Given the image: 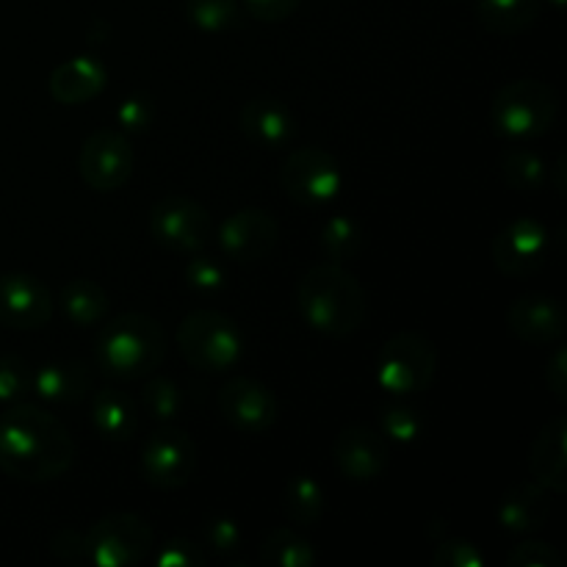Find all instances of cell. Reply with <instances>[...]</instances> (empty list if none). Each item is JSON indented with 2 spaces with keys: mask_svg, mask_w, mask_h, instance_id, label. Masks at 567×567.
I'll list each match as a JSON object with an SVG mask.
<instances>
[{
  "mask_svg": "<svg viewBox=\"0 0 567 567\" xmlns=\"http://www.w3.org/2000/svg\"><path fill=\"white\" fill-rule=\"evenodd\" d=\"M153 529L136 513H111L86 532L89 563L97 567H136L153 554Z\"/></svg>",
  "mask_w": 567,
  "mask_h": 567,
  "instance_id": "7",
  "label": "cell"
},
{
  "mask_svg": "<svg viewBox=\"0 0 567 567\" xmlns=\"http://www.w3.org/2000/svg\"><path fill=\"white\" fill-rule=\"evenodd\" d=\"M260 563L266 567H313L316 551L299 532L275 529L260 546Z\"/></svg>",
  "mask_w": 567,
  "mask_h": 567,
  "instance_id": "28",
  "label": "cell"
},
{
  "mask_svg": "<svg viewBox=\"0 0 567 567\" xmlns=\"http://www.w3.org/2000/svg\"><path fill=\"white\" fill-rule=\"evenodd\" d=\"M327 509L324 487L308 474L291 476L282 487V513L299 526H316Z\"/></svg>",
  "mask_w": 567,
  "mask_h": 567,
  "instance_id": "26",
  "label": "cell"
},
{
  "mask_svg": "<svg viewBox=\"0 0 567 567\" xmlns=\"http://www.w3.org/2000/svg\"><path fill=\"white\" fill-rule=\"evenodd\" d=\"M493 266L507 277H526L548 258V227L543 221L515 219L496 233L491 244Z\"/></svg>",
  "mask_w": 567,
  "mask_h": 567,
  "instance_id": "12",
  "label": "cell"
},
{
  "mask_svg": "<svg viewBox=\"0 0 567 567\" xmlns=\"http://www.w3.org/2000/svg\"><path fill=\"white\" fill-rule=\"evenodd\" d=\"M365 244V233L360 227L358 219L341 214L330 216L321 227V249L330 255L332 264H347V260L358 258L360 249Z\"/></svg>",
  "mask_w": 567,
  "mask_h": 567,
  "instance_id": "29",
  "label": "cell"
},
{
  "mask_svg": "<svg viewBox=\"0 0 567 567\" xmlns=\"http://www.w3.org/2000/svg\"><path fill=\"white\" fill-rule=\"evenodd\" d=\"M557 92L535 78L504 83L491 103L493 131L507 142H532L546 136L557 122Z\"/></svg>",
  "mask_w": 567,
  "mask_h": 567,
  "instance_id": "4",
  "label": "cell"
},
{
  "mask_svg": "<svg viewBox=\"0 0 567 567\" xmlns=\"http://www.w3.org/2000/svg\"><path fill=\"white\" fill-rule=\"evenodd\" d=\"M155 565L158 567H203L205 554L199 551V546L183 540V537H175L166 546H161L158 557H155Z\"/></svg>",
  "mask_w": 567,
  "mask_h": 567,
  "instance_id": "39",
  "label": "cell"
},
{
  "mask_svg": "<svg viewBox=\"0 0 567 567\" xmlns=\"http://www.w3.org/2000/svg\"><path fill=\"white\" fill-rule=\"evenodd\" d=\"M280 227L269 210L241 208L221 221L216 241H219L221 255L236 264H255V260L269 258L271 249L277 247Z\"/></svg>",
  "mask_w": 567,
  "mask_h": 567,
  "instance_id": "13",
  "label": "cell"
},
{
  "mask_svg": "<svg viewBox=\"0 0 567 567\" xmlns=\"http://www.w3.org/2000/svg\"><path fill=\"white\" fill-rule=\"evenodd\" d=\"M540 14V0H480L476 17L482 25L498 37L526 31Z\"/></svg>",
  "mask_w": 567,
  "mask_h": 567,
  "instance_id": "25",
  "label": "cell"
},
{
  "mask_svg": "<svg viewBox=\"0 0 567 567\" xmlns=\"http://www.w3.org/2000/svg\"><path fill=\"white\" fill-rule=\"evenodd\" d=\"M299 3H302V0H244L249 14L260 22L288 20V17L299 9Z\"/></svg>",
  "mask_w": 567,
  "mask_h": 567,
  "instance_id": "41",
  "label": "cell"
},
{
  "mask_svg": "<svg viewBox=\"0 0 567 567\" xmlns=\"http://www.w3.org/2000/svg\"><path fill=\"white\" fill-rule=\"evenodd\" d=\"M432 565L435 567H485V557L480 554V548L468 540H452L437 543L435 554H432Z\"/></svg>",
  "mask_w": 567,
  "mask_h": 567,
  "instance_id": "36",
  "label": "cell"
},
{
  "mask_svg": "<svg viewBox=\"0 0 567 567\" xmlns=\"http://www.w3.org/2000/svg\"><path fill=\"white\" fill-rule=\"evenodd\" d=\"M548 3H554V6H557V9H563V3H565V0H548Z\"/></svg>",
  "mask_w": 567,
  "mask_h": 567,
  "instance_id": "44",
  "label": "cell"
},
{
  "mask_svg": "<svg viewBox=\"0 0 567 567\" xmlns=\"http://www.w3.org/2000/svg\"><path fill=\"white\" fill-rule=\"evenodd\" d=\"M336 465L347 480L358 482H374L380 480L382 471L388 468V443L380 432L369 430V426H347L341 435L336 437Z\"/></svg>",
  "mask_w": 567,
  "mask_h": 567,
  "instance_id": "17",
  "label": "cell"
},
{
  "mask_svg": "<svg viewBox=\"0 0 567 567\" xmlns=\"http://www.w3.org/2000/svg\"><path fill=\"white\" fill-rule=\"evenodd\" d=\"M53 293L25 271L0 275V324L11 330H39L53 316Z\"/></svg>",
  "mask_w": 567,
  "mask_h": 567,
  "instance_id": "15",
  "label": "cell"
},
{
  "mask_svg": "<svg viewBox=\"0 0 567 567\" xmlns=\"http://www.w3.org/2000/svg\"><path fill=\"white\" fill-rule=\"evenodd\" d=\"M33 393V369L20 354H0V404H20Z\"/></svg>",
  "mask_w": 567,
  "mask_h": 567,
  "instance_id": "32",
  "label": "cell"
},
{
  "mask_svg": "<svg viewBox=\"0 0 567 567\" xmlns=\"http://www.w3.org/2000/svg\"><path fill=\"white\" fill-rule=\"evenodd\" d=\"M197 468V443L188 432L164 426L142 449V476L155 491H181Z\"/></svg>",
  "mask_w": 567,
  "mask_h": 567,
  "instance_id": "10",
  "label": "cell"
},
{
  "mask_svg": "<svg viewBox=\"0 0 567 567\" xmlns=\"http://www.w3.org/2000/svg\"><path fill=\"white\" fill-rule=\"evenodd\" d=\"M498 169H502L504 183L520 194H535L548 183V164L526 147L504 150Z\"/></svg>",
  "mask_w": 567,
  "mask_h": 567,
  "instance_id": "27",
  "label": "cell"
},
{
  "mask_svg": "<svg viewBox=\"0 0 567 567\" xmlns=\"http://www.w3.org/2000/svg\"><path fill=\"white\" fill-rule=\"evenodd\" d=\"M205 537H208V546L219 554L238 551V543H241V532H238V524L233 518H216L208 520L205 526Z\"/></svg>",
  "mask_w": 567,
  "mask_h": 567,
  "instance_id": "40",
  "label": "cell"
},
{
  "mask_svg": "<svg viewBox=\"0 0 567 567\" xmlns=\"http://www.w3.org/2000/svg\"><path fill=\"white\" fill-rule=\"evenodd\" d=\"M166 358L164 327L147 313H122L97 338V363L116 380L150 377Z\"/></svg>",
  "mask_w": 567,
  "mask_h": 567,
  "instance_id": "3",
  "label": "cell"
},
{
  "mask_svg": "<svg viewBox=\"0 0 567 567\" xmlns=\"http://www.w3.org/2000/svg\"><path fill=\"white\" fill-rule=\"evenodd\" d=\"M75 463L70 430L37 404H9L0 415V471L11 480L53 482Z\"/></svg>",
  "mask_w": 567,
  "mask_h": 567,
  "instance_id": "1",
  "label": "cell"
},
{
  "mask_svg": "<svg viewBox=\"0 0 567 567\" xmlns=\"http://www.w3.org/2000/svg\"><path fill=\"white\" fill-rule=\"evenodd\" d=\"M280 183L288 197L305 208L330 205L343 188V172L336 155L321 147H299L286 158Z\"/></svg>",
  "mask_w": 567,
  "mask_h": 567,
  "instance_id": "9",
  "label": "cell"
},
{
  "mask_svg": "<svg viewBox=\"0 0 567 567\" xmlns=\"http://www.w3.org/2000/svg\"><path fill=\"white\" fill-rule=\"evenodd\" d=\"M150 233L169 252L194 255L210 244L214 221L197 199L186 194H166L150 210Z\"/></svg>",
  "mask_w": 567,
  "mask_h": 567,
  "instance_id": "8",
  "label": "cell"
},
{
  "mask_svg": "<svg viewBox=\"0 0 567 567\" xmlns=\"http://www.w3.org/2000/svg\"><path fill=\"white\" fill-rule=\"evenodd\" d=\"M92 388V374L78 360H50L33 371V393L50 404L81 402Z\"/></svg>",
  "mask_w": 567,
  "mask_h": 567,
  "instance_id": "21",
  "label": "cell"
},
{
  "mask_svg": "<svg viewBox=\"0 0 567 567\" xmlns=\"http://www.w3.org/2000/svg\"><path fill=\"white\" fill-rule=\"evenodd\" d=\"M529 471L537 485L551 493L567 491V419L548 421L529 449Z\"/></svg>",
  "mask_w": 567,
  "mask_h": 567,
  "instance_id": "19",
  "label": "cell"
},
{
  "mask_svg": "<svg viewBox=\"0 0 567 567\" xmlns=\"http://www.w3.org/2000/svg\"><path fill=\"white\" fill-rule=\"evenodd\" d=\"M175 341L186 363L199 371H221L233 369L241 360L244 338L236 321L221 310H192L186 319L177 324Z\"/></svg>",
  "mask_w": 567,
  "mask_h": 567,
  "instance_id": "5",
  "label": "cell"
},
{
  "mask_svg": "<svg viewBox=\"0 0 567 567\" xmlns=\"http://www.w3.org/2000/svg\"><path fill=\"white\" fill-rule=\"evenodd\" d=\"M382 437H391L396 443H413L424 432L421 413L413 408H388L382 410Z\"/></svg>",
  "mask_w": 567,
  "mask_h": 567,
  "instance_id": "34",
  "label": "cell"
},
{
  "mask_svg": "<svg viewBox=\"0 0 567 567\" xmlns=\"http://www.w3.org/2000/svg\"><path fill=\"white\" fill-rule=\"evenodd\" d=\"M554 172H557V192L565 194V155H559Z\"/></svg>",
  "mask_w": 567,
  "mask_h": 567,
  "instance_id": "43",
  "label": "cell"
},
{
  "mask_svg": "<svg viewBox=\"0 0 567 567\" xmlns=\"http://www.w3.org/2000/svg\"><path fill=\"white\" fill-rule=\"evenodd\" d=\"M507 327L518 341L532 347H546V343L563 341L567 330L565 308L557 297L548 293H524L513 299L507 308Z\"/></svg>",
  "mask_w": 567,
  "mask_h": 567,
  "instance_id": "16",
  "label": "cell"
},
{
  "mask_svg": "<svg viewBox=\"0 0 567 567\" xmlns=\"http://www.w3.org/2000/svg\"><path fill=\"white\" fill-rule=\"evenodd\" d=\"M133 166H136V155H133L131 142L125 133L111 131V127L94 131L78 153V172L83 183L103 194L125 186L133 175Z\"/></svg>",
  "mask_w": 567,
  "mask_h": 567,
  "instance_id": "11",
  "label": "cell"
},
{
  "mask_svg": "<svg viewBox=\"0 0 567 567\" xmlns=\"http://www.w3.org/2000/svg\"><path fill=\"white\" fill-rule=\"evenodd\" d=\"M116 122L125 133L147 131L150 122H153V103H150L147 94H131L127 100H122L120 109H116Z\"/></svg>",
  "mask_w": 567,
  "mask_h": 567,
  "instance_id": "37",
  "label": "cell"
},
{
  "mask_svg": "<svg viewBox=\"0 0 567 567\" xmlns=\"http://www.w3.org/2000/svg\"><path fill=\"white\" fill-rule=\"evenodd\" d=\"M59 305L72 324L92 327L100 324L105 319V313H109V293L103 291L100 282L78 277V280H70L61 288Z\"/></svg>",
  "mask_w": 567,
  "mask_h": 567,
  "instance_id": "24",
  "label": "cell"
},
{
  "mask_svg": "<svg viewBox=\"0 0 567 567\" xmlns=\"http://www.w3.org/2000/svg\"><path fill=\"white\" fill-rule=\"evenodd\" d=\"M437 374V349L421 332H399L377 358V382L382 391L410 396L424 393L435 382Z\"/></svg>",
  "mask_w": 567,
  "mask_h": 567,
  "instance_id": "6",
  "label": "cell"
},
{
  "mask_svg": "<svg viewBox=\"0 0 567 567\" xmlns=\"http://www.w3.org/2000/svg\"><path fill=\"white\" fill-rule=\"evenodd\" d=\"M241 133L264 150L286 147L293 138V116L275 97H252L241 109Z\"/></svg>",
  "mask_w": 567,
  "mask_h": 567,
  "instance_id": "20",
  "label": "cell"
},
{
  "mask_svg": "<svg viewBox=\"0 0 567 567\" xmlns=\"http://www.w3.org/2000/svg\"><path fill=\"white\" fill-rule=\"evenodd\" d=\"M546 382H548V388L554 391V396H557L559 402H565L567 399V352H565V347H559L557 352L551 354V360H548Z\"/></svg>",
  "mask_w": 567,
  "mask_h": 567,
  "instance_id": "42",
  "label": "cell"
},
{
  "mask_svg": "<svg viewBox=\"0 0 567 567\" xmlns=\"http://www.w3.org/2000/svg\"><path fill=\"white\" fill-rule=\"evenodd\" d=\"M144 410L153 415L155 421H172L181 415L183 410V393L175 380L169 377H150L142 393Z\"/></svg>",
  "mask_w": 567,
  "mask_h": 567,
  "instance_id": "31",
  "label": "cell"
},
{
  "mask_svg": "<svg viewBox=\"0 0 567 567\" xmlns=\"http://www.w3.org/2000/svg\"><path fill=\"white\" fill-rule=\"evenodd\" d=\"M546 487L537 485V482L515 485L513 491L504 493L502 504H498V524H502V529L513 532V535H529V532H537L546 524Z\"/></svg>",
  "mask_w": 567,
  "mask_h": 567,
  "instance_id": "22",
  "label": "cell"
},
{
  "mask_svg": "<svg viewBox=\"0 0 567 567\" xmlns=\"http://www.w3.org/2000/svg\"><path fill=\"white\" fill-rule=\"evenodd\" d=\"M109 72L94 55H75L55 66L48 78V92L61 105H83L105 89Z\"/></svg>",
  "mask_w": 567,
  "mask_h": 567,
  "instance_id": "18",
  "label": "cell"
},
{
  "mask_svg": "<svg viewBox=\"0 0 567 567\" xmlns=\"http://www.w3.org/2000/svg\"><path fill=\"white\" fill-rule=\"evenodd\" d=\"M297 305L302 319L316 332L347 338L363 327L369 316V297L352 271L341 264H316L299 277Z\"/></svg>",
  "mask_w": 567,
  "mask_h": 567,
  "instance_id": "2",
  "label": "cell"
},
{
  "mask_svg": "<svg viewBox=\"0 0 567 567\" xmlns=\"http://www.w3.org/2000/svg\"><path fill=\"white\" fill-rule=\"evenodd\" d=\"M186 14L199 31L221 33L238 25V3L236 0H186Z\"/></svg>",
  "mask_w": 567,
  "mask_h": 567,
  "instance_id": "30",
  "label": "cell"
},
{
  "mask_svg": "<svg viewBox=\"0 0 567 567\" xmlns=\"http://www.w3.org/2000/svg\"><path fill=\"white\" fill-rule=\"evenodd\" d=\"M219 413L233 430L244 435H264L277 421V399L264 382L236 377L216 396Z\"/></svg>",
  "mask_w": 567,
  "mask_h": 567,
  "instance_id": "14",
  "label": "cell"
},
{
  "mask_svg": "<svg viewBox=\"0 0 567 567\" xmlns=\"http://www.w3.org/2000/svg\"><path fill=\"white\" fill-rule=\"evenodd\" d=\"M186 280L194 291L219 293L227 286V271L216 258L194 252V258L186 264Z\"/></svg>",
  "mask_w": 567,
  "mask_h": 567,
  "instance_id": "33",
  "label": "cell"
},
{
  "mask_svg": "<svg viewBox=\"0 0 567 567\" xmlns=\"http://www.w3.org/2000/svg\"><path fill=\"white\" fill-rule=\"evenodd\" d=\"M92 424L105 441H131L138 432V410L125 391L103 388L92 396Z\"/></svg>",
  "mask_w": 567,
  "mask_h": 567,
  "instance_id": "23",
  "label": "cell"
},
{
  "mask_svg": "<svg viewBox=\"0 0 567 567\" xmlns=\"http://www.w3.org/2000/svg\"><path fill=\"white\" fill-rule=\"evenodd\" d=\"M50 554L66 565H92L89 563V548L86 535L75 529H64L50 540Z\"/></svg>",
  "mask_w": 567,
  "mask_h": 567,
  "instance_id": "38",
  "label": "cell"
},
{
  "mask_svg": "<svg viewBox=\"0 0 567 567\" xmlns=\"http://www.w3.org/2000/svg\"><path fill=\"white\" fill-rule=\"evenodd\" d=\"M509 567H563L565 559L563 554L554 546L540 540H524L518 546H513V551L507 554Z\"/></svg>",
  "mask_w": 567,
  "mask_h": 567,
  "instance_id": "35",
  "label": "cell"
}]
</instances>
